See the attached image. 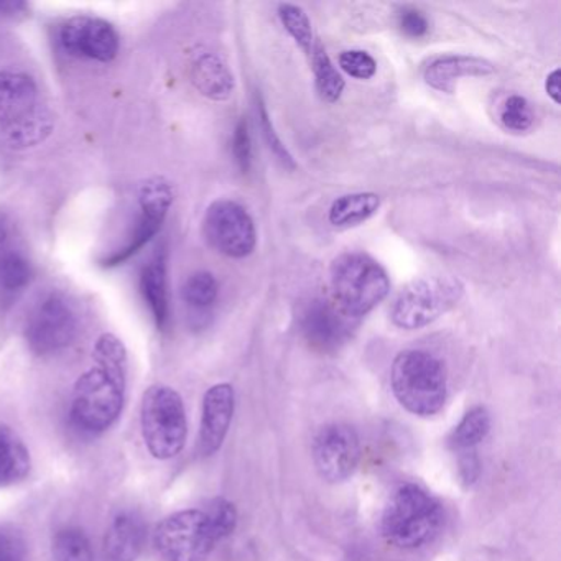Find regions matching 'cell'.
Segmentation results:
<instances>
[{
	"label": "cell",
	"instance_id": "cb8c5ba5",
	"mask_svg": "<svg viewBox=\"0 0 561 561\" xmlns=\"http://www.w3.org/2000/svg\"><path fill=\"white\" fill-rule=\"evenodd\" d=\"M489 430H491V415L488 410L484 407H474L453 430L448 445L459 453L474 449L488 436Z\"/></svg>",
	"mask_w": 561,
	"mask_h": 561
},
{
	"label": "cell",
	"instance_id": "30bf717a",
	"mask_svg": "<svg viewBox=\"0 0 561 561\" xmlns=\"http://www.w3.org/2000/svg\"><path fill=\"white\" fill-rule=\"evenodd\" d=\"M173 199H175V195H173V186L169 180L163 176H152V179L146 180L137 193L139 213H137L134 231L130 232L126 244L114 251L113 254L106 255L101 261V265L107 268L119 267L136 257L163 228Z\"/></svg>",
	"mask_w": 561,
	"mask_h": 561
},
{
	"label": "cell",
	"instance_id": "d590c367",
	"mask_svg": "<svg viewBox=\"0 0 561 561\" xmlns=\"http://www.w3.org/2000/svg\"><path fill=\"white\" fill-rule=\"evenodd\" d=\"M28 5L24 2H11V0H0V19H18L27 14Z\"/></svg>",
	"mask_w": 561,
	"mask_h": 561
},
{
	"label": "cell",
	"instance_id": "8992f818",
	"mask_svg": "<svg viewBox=\"0 0 561 561\" xmlns=\"http://www.w3.org/2000/svg\"><path fill=\"white\" fill-rule=\"evenodd\" d=\"M465 285L453 275H430L407 284L390 307V320L400 330L428 327L461 301Z\"/></svg>",
	"mask_w": 561,
	"mask_h": 561
},
{
	"label": "cell",
	"instance_id": "603a6c76",
	"mask_svg": "<svg viewBox=\"0 0 561 561\" xmlns=\"http://www.w3.org/2000/svg\"><path fill=\"white\" fill-rule=\"evenodd\" d=\"M307 58L310 61L311 70H313L314 84H317V91L321 100L324 103H337L343 96L346 83H344L343 77L334 67L321 42L314 45L313 50Z\"/></svg>",
	"mask_w": 561,
	"mask_h": 561
},
{
	"label": "cell",
	"instance_id": "d6a6232c",
	"mask_svg": "<svg viewBox=\"0 0 561 561\" xmlns=\"http://www.w3.org/2000/svg\"><path fill=\"white\" fill-rule=\"evenodd\" d=\"M397 24H399L400 32L409 38H423L430 32L428 19L415 8L400 9Z\"/></svg>",
	"mask_w": 561,
	"mask_h": 561
},
{
	"label": "cell",
	"instance_id": "d4e9b609",
	"mask_svg": "<svg viewBox=\"0 0 561 561\" xmlns=\"http://www.w3.org/2000/svg\"><path fill=\"white\" fill-rule=\"evenodd\" d=\"M218 280L211 272L206 271L190 275L182 288L183 301L188 305L192 313L199 314V318L213 308L218 300Z\"/></svg>",
	"mask_w": 561,
	"mask_h": 561
},
{
	"label": "cell",
	"instance_id": "7402d4cb",
	"mask_svg": "<svg viewBox=\"0 0 561 561\" xmlns=\"http://www.w3.org/2000/svg\"><path fill=\"white\" fill-rule=\"evenodd\" d=\"M31 472V455L24 442L5 426H0V488L24 481Z\"/></svg>",
	"mask_w": 561,
	"mask_h": 561
},
{
	"label": "cell",
	"instance_id": "ba28073f",
	"mask_svg": "<svg viewBox=\"0 0 561 561\" xmlns=\"http://www.w3.org/2000/svg\"><path fill=\"white\" fill-rule=\"evenodd\" d=\"M80 323L70 298L50 291L34 305L25 323V340L37 356H54L77 340Z\"/></svg>",
	"mask_w": 561,
	"mask_h": 561
},
{
	"label": "cell",
	"instance_id": "e0dca14e",
	"mask_svg": "<svg viewBox=\"0 0 561 561\" xmlns=\"http://www.w3.org/2000/svg\"><path fill=\"white\" fill-rule=\"evenodd\" d=\"M495 68L484 58L469 55H443L426 65L423 80L439 93H455L456 81L461 78H484L494 73Z\"/></svg>",
	"mask_w": 561,
	"mask_h": 561
},
{
	"label": "cell",
	"instance_id": "8fae6325",
	"mask_svg": "<svg viewBox=\"0 0 561 561\" xmlns=\"http://www.w3.org/2000/svg\"><path fill=\"white\" fill-rule=\"evenodd\" d=\"M203 234L208 244L226 257H248L257 245L251 215L232 199H218L208 206L203 218Z\"/></svg>",
	"mask_w": 561,
	"mask_h": 561
},
{
	"label": "cell",
	"instance_id": "3957f363",
	"mask_svg": "<svg viewBox=\"0 0 561 561\" xmlns=\"http://www.w3.org/2000/svg\"><path fill=\"white\" fill-rule=\"evenodd\" d=\"M334 304L351 320L366 317L390 291L386 268L366 252H343L330 268Z\"/></svg>",
	"mask_w": 561,
	"mask_h": 561
},
{
	"label": "cell",
	"instance_id": "5bb4252c",
	"mask_svg": "<svg viewBox=\"0 0 561 561\" xmlns=\"http://www.w3.org/2000/svg\"><path fill=\"white\" fill-rule=\"evenodd\" d=\"M34 278V267L19 242L11 216L0 211V304H11Z\"/></svg>",
	"mask_w": 561,
	"mask_h": 561
},
{
	"label": "cell",
	"instance_id": "ffe728a7",
	"mask_svg": "<svg viewBox=\"0 0 561 561\" xmlns=\"http://www.w3.org/2000/svg\"><path fill=\"white\" fill-rule=\"evenodd\" d=\"M146 541V525L133 512L117 515L111 524L104 540V554L107 561H136L142 553Z\"/></svg>",
	"mask_w": 561,
	"mask_h": 561
},
{
	"label": "cell",
	"instance_id": "277c9868",
	"mask_svg": "<svg viewBox=\"0 0 561 561\" xmlns=\"http://www.w3.org/2000/svg\"><path fill=\"white\" fill-rule=\"evenodd\" d=\"M393 396L413 415L432 416L443 409L448 393L445 366L426 351H403L390 373Z\"/></svg>",
	"mask_w": 561,
	"mask_h": 561
},
{
	"label": "cell",
	"instance_id": "ac0fdd59",
	"mask_svg": "<svg viewBox=\"0 0 561 561\" xmlns=\"http://www.w3.org/2000/svg\"><path fill=\"white\" fill-rule=\"evenodd\" d=\"M190 80L202 96L211 101H228L234 91V77L228 65L215 51L199 48L192 55Z\"/></svg>",
	"mask_w": 561,
	"mask_h": 561
},
{
	"label": "cell",
	"instance_id": "7c38bea8",
	"mask_svg": "<svg viewBox=\"0 0 561 561\" xmlns=\"http://www.w3.org/2000/svg\"><path fill=\"white\" fill-rule=\"evenodd\" d=\"M58 42L65 54L73 58L111 64L116 60L121 37L116 27L93 15H75L61 24Z\"/></svg>",
	"mask_w": 561,
	"mask_h": 561
},
{
	"label": "cell",
	"instance_id": "4dcf8cb0",
	"mask_svg": "<svg viewBox=\"0 0 561 561\" xmlns=\"http://www.w3.org/2000/svg\"><path fill=\"white\" fill-rule=\"evenodd\" d=\"M340 68L356 80H370L377 73V64L367 51L347 50L340 55Z\"/></svg>",
	"mask_w": 561,
	"mask_h": 561
},
{
	"label": "cell",
	"instance_id": "8d00e7d4",
	"mask_svg": "<svg viewBox=\"0 0 561 561\" xmlns=\"http://www.w3.org/2000/svg\"><path fill=\"white\" fill-rule=\"evenodd\" d=\"M545 91H547L548 98H550L557 106H560V70H558V68H554L551 73H548L547 80H545Z\"/></svg>",
	"mask_w": 561,
	"mask_h": 561
},
{
	"label": "cell",
	"instance_id": "4316f807",
	"mask_svg": "<svg viewBox=\"0 0 561 561\" xmlns=\"http://www.w3.org/2000/svg\"><path fill=\"white\" fill-rule=\"evenodd\" d=\"M278 19L285 31L288 32L295 44L304 50V54L310 55L314 45L318 44V38L314 37L313 27H311L310 19L304 9L295 4H280L277 9Z\"/></svg>",
	"mask_w": 561,
	"mask_h": 561
},
{
	"label": "cell",
	"instance_id": "52a82bcc",
	"mask_svg": "<svg viewBox=\"0 0 561 561\" xmlns=\"http://www.w3.org/2000/svg\"><path fill=\"white\" fill-rule=\"evenodd\" d=\"M142 435L153 458L170 459L179 455L188 435L182 397L169 386H152L144 393Z\"/></svg>",
	"mask_w": 561,
	"mask_h": 561
},
{
	"label": "cell",
	"instance_id": "83f0119b",
	"mask_svg": "<svg viewBox=\"0 0 561 561\" xmlns=\"http://www.w3.org/2000/svg\"><path fill=\"white\" fill-rule=\"evenodd\" d=\"M501 123L511 133H527L534 126V111L524 96L512 94L501 110Z\"/></svg>",
	"mask_w": 561,
	"mask_h": 561
},
{
	"label": "cell",
	"instance_id": "836d02e7",
	"mask_svg": "<svg viewBox=\"0 0 561 561\" xmlns=\"http://www.w3.org/2000/svg\"><path fill=\"white\" fill-rule=\"evenodd\" d=\"M0 561H27L24 538L12 528L0 527Z\"/></svg>",
	"mask_w": 561,
	"mask_h": 561
},
{
	"label": "cell",
	"instance_id": "1f68e13d",
	"mask_svg": "<svg viewBox=\"0 0 561 561\" xmlns=\"http://www.w3.org/2000/svg\"><path fill=\"white\" fill-rule=\"evenodd\" d=\"M232 153H234L239 170L242 173H249L252 167V139L245 119L239 121L236 126L234 137H232Z\"/></svg>",
	"mask_w": 561,
	"mask_h": 561
},
{
	"label": "cell",
	"instance_id": "484cf974",
	"mask_svg": "<svg viewBox=\"0 0 561 561\" xmlns=\"http://www.w3.org/2000/svg\"><path fill=\"white\" fill-rule=\"evenodd\" d=\"M55 561H94L90 538L77 527H65L57 531L51 545Z\"/></svg>",
	"mask_w": 561,
	"mask_h": 561
},
{
	"label": "cell",
	"instance_id": "e575fe53",
	"mask_svg": "<svg viewBox=\"0 0 561 561\" xmlns=\"http://www.w3.org/2000/svg\"><path fill=\"white\" fill-rule=\"evenodd\" d=\"M481 472V462L476 456L474 449L459 453V476L466 485H471L479 478Z\"/></svg>",
	"mask_w": 561,
	"mask_h": 561
},
{
	"label": "cell",
	"instance_id": "2e32d148",
	"mask_svg": "<svg viewBox=\"0 0 561 561\" xmlns=\"http://www.w3.org/2000/svg\"><path fill=\"white\" fill-rule=\"evenodd\" d=\"M234 415V389L229 383H218L203 399L202 435L199 449L213 455L221 448Z\"/></svg>",
	"mask_w": 561,
	"mask_h": 561
},
{
	"label": "cell",
	"instance_id": "f546056e",
	"mask_svg": "<svg viewBox=\"0 0 561 561\" xmlns=\"http://www.w3.org/2000/svg\"><path fill=\"white\" fill-rule=\"evenodd\" d=\"M206 515H208L213 534H215L218 541L229 537L234 531L236 524H238V512H236L234 504L222 497L215 499L209 504Z\"/></svg>",
	"mask_w": 561,
	"mask_h": 561
},
{
	"label": "cell",
	"instance_id": "d6986e66",
	"mask_svg": "<svg viewBox=\"0 0 561 561\" xmlns=\"http://www.w3.org/2000/svg\"><path fill=\"white\" fill-rule=\"evenodd\" d=\"M140 294L160 331L170 324L169 264L167 249L160 248L140 274Z\"/></svg>",
	"mask_w": 561,
	"mask_h": 561
},
{
	"label": "cell",
	"instance_id": "4fadbf2b",
	"mask_svg": "<svg viewBox=\"0 0 561 561\" xmlns=\"http://www.w3.org/2000/svg\"><path fill=\"white\" fill-rule=\"evenodd\" d=\"M359 459V436L351 426L333 423L318 432L313 443V461L324 481H346L356 471Z\"/></svg>",
	"mask_w": 561,
	"mask_h": 561
},
{
	"label": "cell",
	"instance_id": "5b68a950",
	"mask_svg": "<svg viewBox=\"0 0 561 561\" xmlns=\"http://www.w3.org/2000/svg\"><path fill=\"white\" fill-rule=\"evenodd\" d=\"M442 524V504L416 484L400 485L383 508V537L403 550H415L432 541Z\"/></svg>",
	"mask_w": 561,
	"mask_h": 561
},
{
	"label": "cell",
	"instance_id": "44dd1931",
	"mask_svg": "<svg viewBox=\"0 0 561 561\" xmlns=\"http://www.w3.org/2000/svg\"><path fill=\"white\" fill-rule=\"evenodd\" d=\"M379 208L380 198L376 193H351L334 199L328 213V221L333 228H354L373 218Z\"/></svg>",
	"mask_w": 561,
	"mask_h": 561
},
{
	"label": "cell",
	"instance_id": "9a60e30c",
	"mask_svg": "<svg viewBox=\"0 0 561 561\" xmlns=\"http://www.w3.org/2000/svg\"><path fill=\"white\" fill-rule=\"evenodd\" d=\"M351 318L336 304L314 298L301 311L300 328L305 340L318 351L337 350L351 333Z\"/></svg>",
	"mask_w": 561,
	"mask_h": 561
},
{
	"label": "cell",
	"instance_id": "7a4b0ae2",
	"mask_svg": "<svg viewBox=\"0 0 561 561\" xmlns=\"http://www.w3.org/2000/svg\"><path fill=\"white\" fill-rule=\"evenodd\" d=\"M54 129L41 91L27 73L0 71V134L15 149L38 146Z\"/></svg>",
	"mask_w": 561,
	"mask_h": 561
},
{
	"label": "cell",
	"instance_id": "f1b7e54d",
	"mask_svg": "<svg viewBox=\"0 0 561 561\" xmlns=\"http://www.w3.org/2000/svg\"><path fill=\"white\" fill-rule=\"evenodd\" d=\"M255 106H257V119L259 127H261L262 136H264L265 144H267L268 150L277 157L278 162L288 170L297 169L294 157L288 152L287 147L282 142L280 137L275 133L274 124H272L271 116H268L267 107H265L262 98L255 96Z\"/></svg>",
	"mask_w": 561,
	"mask_h": 561
},
{
	"label": "cell",
	"instance_id": "6da1fadb",
	"mask_svg": "<svg viewBox=\"0 0 561 561\" xmlns=\"http://www.w3.org/2000/svg\"><path fill=\"white\" fill-rule=\"evenodd\" d=\"M93 357L96 364L75 383L71 419L83 432L101 433L123 412L127 351L119 337L104 333L98 337Z\"/></svg>",
	"mask_w": 561,
	"mask_h": 561
},
{
	"label": "cell",
	"instance_id": "9c48e42d",
	"mask_svg": "<svg viewBox=\"0 0 561 561\" xmlns=\"http://www.w3.org/2000/svg\"><path fill=\"white\" fill-rule=\"evenodd\" d=\"M153 543L163 561H206L218 540L206 512L190 508L163 518Z\"/></svg>",
	"mask_w": 561,
	"mask_h": 561
}]
</instances>
